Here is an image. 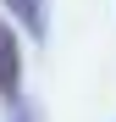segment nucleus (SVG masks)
<instances>
[{
  "instance_id": "obj_2",
  "label": "nucleus",
  "mask_w": 116,
  "mask_h": 122,
  "mask_svg": "<svg viewBox=\"0 0 116 122\" xmlns=\"http://www.w3.org/2000/svg\"><path fill=\"white\" fill-rule=\"evenodd\" d=\"M0 6H11V11L22 17L33 33H44V0H0Z\"/></svg>"
},
{
  "instance_id": "obj_3",
  "label": "nucleus",
  "mask_w": 116,
  "mask_h": 122,
  "mask_svg": "<svg viewBox=\"0 0 116 122\" xmlns=\"http://www.w3.org/2000/svg\"><path fill=\"white\" fill-rule=\"evenodd\" d=\"M17 122H33V117H28V111H17Z\"/></svg>"
},
{
  "instance_id": "obj_1",
  "label": "nucleus",
  "mask_w": 116,
  "mask_h": 122,
  "mask_svg": "<svg viewBox=\"0 0 116 122\" xmlns=\"http://www.w3.org/2000/svg\"><path fill=\"white\" fill-rule=\"evenodd\" d=\"M17 83H22V50H17L11 28L0 22V94H17Z\"/></svg>"
}]
</instances>
